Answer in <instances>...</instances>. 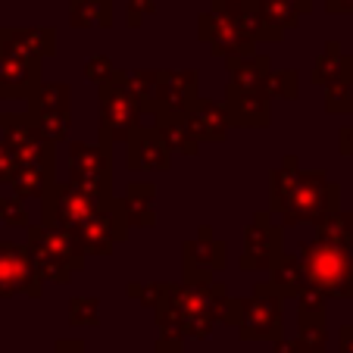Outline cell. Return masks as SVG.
Listing matches in <instances>:
<instances>
[{
    "label": "cell",
    "instance_id": "6da1fadb",
    "mask_svg": "<svg viewBox=\"0 0 353 353\" xmlns=\"http://www.w3.org/2000/svg\"><path fill=\"white\" fill-rule=\"evenodd\" d=\"M269 185V213L279 216L285 228L316 225L328 213L341 207V188L322 169H300L297 157H285L279 169H272Z\"/></svg>",
    "mask_w": 353,
    "mask_h": 353
},
{
    "label": "cell",
    "instance_id": "7a4b0ae2",
    "mask_svg": "<svg viewBox=\"0 0 353 353\" xmlns=\"http://www.w3.org/2000/svg\"><path fill=\"white\" fill-rule=\"evenodd\" d=\"M0 141L13 157V181L10 188L19 200H41L57 181V144L44 141L32 125L28 113L0 116Z\"/></svg>",
    "mask_w": 353,
    "mask_h": 353
},
{
    "label": "cell",
    "instance_id": "3957f363",
    "mask_svg": "<svg viewBox=\"0 0 353 353\" xmlns=\"http://www.w3.org/2000/svg\"><path fill=\"white\" fill-rule=\"evenodd\" d=\"M297 260L307 275V288H313L316 294H322L325 300L353 297V247L310 238L300 241Z\"/></svg>",
    "mask_w": 353,
    "mask_h": 353
},
{
    "label": "cell",
    "instance_id": "277c9868",
    "mask_svg": "<svg viewBox=\"0 0 353 353\" xmlns=\"http://www.w3.org/2000/svg\"><path fill=\"white\" fill-rule=\"evenodd\" d=\"M225 300H228L225 288L219 281H188L185 279L181 285H169L163 307L172 310L185 338H210L213 325L219 322Z\"/></svg>",
    "mask_w": 353,
    "mask_h": 353
},
{
    "label": "cell",
    "instance_id": "5b68a950",
    "mask_svg": "<svg viewBox=\"0 0 353 353\" xmlns=\"http://www.w3.org/2000/svg\"><path fill=\"white\" fill-rule=\"evenodd\" d=\"M28 254L38 269L41 281H57V285H69L75 272L85 269V250L79 241L60 225H28Z\"/></svg>",
    "mask_w": 353,
    "mask_h": 353
},
{
    "label": "cell",
    "instance_id": "8992f818",
    "mask_svg": "<svg viewBox=\"0 0 353 353\" xmlns=\"http://www.w3.org/2000/svg\"><path fill=\"white\" fill-rule=\"evenodd\" d=\"M281 307L285 297L269 281H260L254 288V297L225 300L219 319L238 328L244 341H275L281 338Z\"/></svg>",
    "mask_w": 353,
    "mask_h": 353
},
{
    "label": "cell",
    "instance_id": "52a82bcc",
    "mask_svg": "<svg viewBox=\"0 0 353 353\" xmlns=\"http://www.w3.org/2000/svg\"><path fill=\"white\" fill-rule=\"evenodd\" d=\"M97 88H100V144L113 150L116 144H125L141 128L144 107H141V100L134 97L132 85H128V72L116 69Z\"/></svg>",
    "mask_w": 353,
    "mask_h": 353
},
{
    "label": "cell",
    "instance_id": "ba28073f",
    "mask_svg": "<svg viewBox=\"0 0 353 353\" xmlns=\"http://www.w3.org/2000/svg\"><path fill=\"white\" fill-rule=\"evenodd\" d=\"M110 200L94 197V194L75 188L72 181H54L41 197V219H44V225H60L66 232H72L75 225L88 222L97 210L107 207Z\"/></svg>",
    "mask_w": 353,
    "mask_h": 353
},
{
    "label": "cell",
    "instance_id": "9c48e42d",
    "mask_svg": "<svg viewBox=\"0 0 353 353\" xmlns=\"http://www.w3.org/2000/svg\"><path fill=\"white\" fill-rule=\"evenodd\" d=\"M66 154H69V181L75 188L94 194L100 200L113 197V160H110V147L69 141Z\"/></svg>",
    "mask_w": 353,
    "mask_h": 353
},
{
    "label": "cell",
    "instance_id": "30bf717a",
    "mask_svg": "<svg viewBox=\"0 0 353 353\" xmlns=\"http://www.w3.org/2000/svg\"><path fill=\"white\" fill-rule=\"evenodd\" d=\"M69 85H44L41 81L34 94L26 100L28 103V119L38 128V134L50 144H60L69 138V125H72V113H69Z\"/></svg>",
    "mask_w": 353,
    "mask_h": 353
},
{
    "label": "cell",
    "instance_id": "8fae6325",
    "mask_svg": "<svg viewBox=\"0 0 353 353\" xmlns=\"http://www.w3.org/2000/svg\"><path fill=\"white\" fill-rule=\"evenodd\" d=\"M41 291H44V281L34 269L28 247L16 244V241H0V297L38 300Z\"/></svg>",
    "mask_w": 353,
    "mask_h": 353
},
{
    "label": "cell",
    "instance_id": "7c38bea8",
    "mask_svg": "<svg viewBox=\"0 0 353 353\" xmlns=\"http://www.w3.org/2000/svg\"><path fill=\"white\" fill-rule=\"evenodd\" d=\"M281 222H272V213H256L254 222L247 225L244 232V254H241L238 266L244 272H263V269H272V263L281 256V247H285V232H281Z\"/></svg>",
    "mask_w": 353,
    "mask_h": 353
},
{
    "label": "cell",
    "instance_id": "4fadbf2b",
    "mask_svg": "<svg viewBox=\"0 0 353 353\" xmlns=\"http://www.w3.org/2000/svg\"><path fill=\"white\" fill-rule=\"evenodd\" d=\"M197 38L216 57H250L256 50V41L244 32V26L234 16L216 13V10L197 16Z\"/></svg>",
    "mask_w": 353,
    "mask_h": 353
},
{
    "label": "cell",
    "instance_id": "5bb4252c",
    "mask_svg": "<svg viewBox=\"0 0 353 353\" xmlns=\"http://www.w3.org/2000/svg\"><path fill=\"white\" fill-rule=\"evenodd\" d=\"M225 269V244L213 238L207 225L194 241H185V279L188 281H213V275Z\"/></svg>",
    "mask_w": 353,
    "mask_h": 353
},
{
    "label": "cell",
    "instance_id": "9a60e30c",
    "mask_svg": "<svg viewBox=\"0 0 353 353\" xmlns=\"http://www.w3.org/2000/svg\"><path fill=\"white\" fill-rule=\"evenodd\" d=\"M41 85V60L0 50V97L3 100H28Z\"/></svg>",
    "mask_w": 353,
    "mask_h": 353
},
{
    "label": "cell",
    "instance_id": "2e32d148",
    "mask_svg": "<svg viewBox=\"0 0 353 353\" xmlns=\"http://www.w3.org/2000/svg\"><path fill=\"white\" fill-rule=\"evenodd\" d=\"M181 113H185L188 125H191V132L197 134V141L203 144V141H210V144H219V141H225L228 128H232V119H228V110L225 103H216V100L210 97H191L181 107Z\"/></svg>",
    "mask_w": 353,
    "mask_h": 353
},
{
    "label": "cell",
    "instance_id": "e0dca14e",
    "mask_svg": "<svg viewBox=\"0 0 353 353\" xmlns=\"http://www.w3.org/2000/svg\"><path fill=\"white\" fill-rule=\"evenodd\" d=\"M125 163L134 172H166L169 169V150L163 144V138L157 134V128H144L141 125L132 138L125 141Z\"/></svg>",
    "mask_w": 353,
    "mask_h": 353
},
{
    "label": "cell",
    "instance_id": "ac0fdd59",
    "mask_svg": "<svg viewBox=\"0 0 353 353\" xmlns=\"http://www.w3.org/2000/svg\"><path fill=\"white\" fill-rule=\"evenodd\" d=\"M0 50L28 57V60H44L57 50L54 28H0Z\"/></svg>",
    "mask_w": 353,
    "mask_h": 353
},
{
    "label": "cell",
    "instance_id": "d6986e66",
    "mask_svg": "<svg viewBox=\"0 0 353 353\" xmlns=\"http://www.w3.org/2000/svg\"><path fill=\"white\" fill-rule=\"evenodd\" d=\"M269 103H272V97L263 91H234V88H225V110L232 125L263 128L269 122Z\"/></svg>",
    "mask_w": 353,
    "mask_h": 353
},
{
    "label": "cell",
    "instance_id": "ffe728a7",
    "mask_svg": "<svg viewBox=\"0 0 353 353\" xmlns=\"http://www.w3.org/2000/svg\"><path fill=\"white\" fill-rule=\"evenodd\" d=\"M154 128H157V134L163 138V144H166L169 150H179V154H185V157H197L200 141H197V134L191 132V125H188V119H185L181 110H172V107L157 110Z\"/></svg>",
    "mask_w": 353,
    "mask_h": 353
},
{
    "label": "cell",
    "instance_id": "44dd1931",
    "mask_svg": "<svg viewBox=\"0 0 353 353\" xmlns=\"http://www.w3.org/2000/svg\"><path fill=\"white\" fill-rule=\"evenodd\" d=\"M310 81L319 88L328 85H353V57L341 50L338 41H328L325 50L316 57L310 69Z\"/></svg>",
    "mask_w": 353,
    "mask_h": 353
},
{
    "label": "cell",
    "instance_id": "7402d4cb",
    "mask_svg": "<svg viewBox=\"0 0 353 353\" xmlns=\"http://www.w3.org/2000/svg\"><path fill=\"white\" fill-rule=\"evenodd\" d=\"M228 88L234 91H263L269 94V60L266 57H225Z\"/></svg>",
    "mask_w": 353,
    "mask_h": 353
},
{
    "label": "cell",
    "instance_id": "603a6c76",
    "mask_svg": "<svg viewBox=\"0 0 353 353\" xmlns=\"http://www.w3.org/2000/svg\"><path fill=\"white\" fill-rule=\"evenodd\" d=\"M191 97H197V72L194 69H160V110H181Z\"/></svg>",
    "mask_w": 353,
    "mask_h": 353
},
{
    "label": "cell",
    "instance_id": "cb8c5ba5",
    "mask_svg": "<svg viewBox=\"0 0 353 353\" xmlns=\"http://www.w3.org/2000/svg\"><path fill=\"white\" fill-rule=\"evenodd\" d=\"M154 200H157V188L154 185H132L125 191V197L119 200V210L125 216L128 225H154L157 222V210H154Z\"/></svg>",
    "mask_w": 353,
    "mask_h": 353
},
{
    "label": "cell",
    "instance_id": "d4e9b609",
    "mask_svg": "<svg viewBox=\"0 0 353 353\" xmlns=\"http://www.w3.org/2000/svg\"><path fill=\"white\" fill-rule=\"evenodd\" d=\"M269 285L281 294V297H297L303 288H307V275H303V266H300L297 254H281L279 260L269 269Z\"/></svg>",
    "mask_w": 353,
    "mask_h": 353
},
{
    "label": "cell",
    "instance_id": "484cf974",
    "mask_svg": "<svg viewBox=\"0 0 353 353\" xmlns=\"http://www.w3.org/2000/svg\"><path fill=\"white\" fill-rule=\"evenodd\" d=\"M116 0H72L69 3V22L75 28H110L113 26Z\"/></svg>",
    "mask_w": 353,
    "mask_h": 353
},
{
    "label": "cell",
    "instance_id": "4316f807",
    "mask_svg": "<svg viewBox=\"0 0 353 353\" xmlns=\"http://www.w3.org/2000/svg\"><path fill=\"white\" fill-rule=\"evenodd\" d=\"M316 238L322 241H332V244H344V247H353V213L347 210H334L328 213L322 222H316Z\"/></svg>",
    "mask_w": 353,
    "mask_h": 353
},
{
    "label": "cell",
    "instance_id": "83f0119b",
    "mask_svg": "<svg viewBox=\"0 0 353 353\" xmlns=\"http://www.w3.org/2000/svg\"><path fill=\"white\" fill-rule=\"evenodd\" d=\"M254 10L272 28H279V32L297 26V19L303 16V10H300L297 3H291V0H254Z\"/></svg>",
    "mask_w": 353,
    "mask_h": 353
},
{
    "label": "cell",
    "instance_id": "f1b7e54d",
    "mask_svg": "<svg viewBox=\"0 0 353 353\" xmlns=\"http://www.w3.org/2000/svg\"><path fill=\"white\" fill-rule=\"evenodd\" d=\"M300 91V72L297 69H281V72H269V97L294 100Z\"/></svg>",
    "mask_w": 353,
    "mask_h": 353
},
{
    "label": "cell",
    "instance_id": "f546056e",
    "mask_svg": "<svg viewBox=\"0 0 353 353\" xmlns=\"http://www.w3.org/2000/svg\"><path fill=\"white\" fill-rule=\"evenodd\" d=\"M325 110L332 116L353 113V85H328L325 88Z\"/></svg>",
    "mask_w": 353,
    "mask_h": 353
},
{
    "label": "cell",
    "instance_id": "4dcf8cb0",
    "mask_svg": "<svg viewBox=\"0 0 353 353\" xmlns=\"http://www.w3.org/2000/svg\"><path fill=\"white\" fill-rule=\"evenodd\" d=\"M100 319V303L94 297H72L69 303V322L72 325H97Z\"/></svg>",
    "mask_w": 353,
    "mask_h": 353
},
{
    "label": "cell",
    "instance_id": "1f68e13d",
    "mask_svg": "<svg viewBox=\"0 0 353 353\" xmlns=\"http://www.w3.org/2000/svg\"><path fill=\"white\" fill-rule=\"evenodd\" d=\"M125 294H132L134 300H138L141 307H150V310H157L166 300V294H169V285H154V281H147V285H128L125 288Z\"/></svg>",
    "mask_w": 353,
    "mask_h": 353
},
{
    "label": "cell",
    "instance_id": "d6a6232c",
    "mask_svg": "<svg viewBox=\"0 0 353 353\" xmlns=\"http://www.w3.org/2000/svg\"><path fill=\"white\" fill-rule=\"evenodd\" d=\"M0 219L7 225H16V228H26L28 225V213H26V203L19 197H0Z\"/></svg>",
    "mask_w": 353,
    "mask_h": 353
},
{
    "label": "cell",
    "instance_id": "836d02e7",
    "mask_svg": "<svg viewBox=\"0 0 353 353\" xmlns=\"http://www.w3.org/2000/svg\"><path fill=\"white\" fill-rule=\"evenodd\" d=\"M113 72H116V66L110 57H94V60H88V66H85V79H91L94 85H103Z\"/></svg>",
    "mask_w": 353,
    "mask_h": 353
},
{
    "label": "cell",
    "instance_id": "e575fe53",
    "mask_svg": "<svg viewBox=\"0 0 353 353\" xmlns=\"http://www.w3.org/2000/svg\"><path fill=\"white\" fill-rule=\"evenodd\" d=\"M125 7H128L125 19H128V26L134 28L144 22V16H150L157 10V0H125Z\"/></svg>",
    "mask_w": 353,
    "mask_h": 353
},
{
    "label": "cell",
    "instance_id": "d590c367",
    "mask_svg": "<svg viewBox=\"0 0 353 353\" xmlns=\"http://www.w3.org/2000/svg\"><path fill=\"white\" fill-rule=\"evenodd\" d=\"M250 7H254V0H213V7H210V10L225 13V16H234V19H238V16L247 13Z\"/></svg>",
    "mask_w": 353,
    "mask_h": 353
},
{
    "label": "cell",
    "instance_id": "8d00e7d4",
    "mask_svg": "<svg viewBox=\"0 0 353 353\" xmlns=\"http://www.w3.org/2000/svg\"><path fill=\"white\" fill-rule=\"evenodd\" d=\"M10 181H13V157H10V150L0 141V188L10 185Z\"/></svg>",
    "mask_w": 353,
    "mask_h": 353
},
{
    "label": "cell",
    "instance_id": "74e56055",
    "mask_svg": "<svg viewBox=\"0 0 353 353\" xmlns=\"http://www.w3.org/2000/svg\"><path fill=\"white\" fill-rule=\"evenodd\" d=\"M338 147H341V154L350 157V160H353V128H341V134H338Z\"/></svg>",
    "mask_w": 353,
    "mask_h": 353
},
{
    "label": "cell",
    "instance_id": "f35d334b",
    "mask_svg": "<svg viewBox=\"0 0 353 353\" xmlns=\"http://www.w3.org/2000/svg\"><path fill=\"white\" fill-rule=\"evenodd\" d=\"M338 353H353V325H344L338 334Z\"/></svg>",
    "mask_w": 353,
    "mask_h": 353
},
{
    "label": "cell",
    "instance_id": "ab89813d",
    "mask_svg": "<svg viewBox=\"0 0 353 353\" xmlns=\"http://www.w3.org/2000/svg\"><path fill=\"white\" fill-rule=\"evenodd\" d=\"M57 353H88V350H85V344H81V341L63 338V341H57Z\"/></svg>",
    "mask_w": 353,
    "mask_h": 353
},
{
    "label": "cell",
    "instance_id": "60d3db41",
    "mask_svg": "<svg viewBox=\"0 0 353 353\" xmlns=\"http://www.w3.org/2000/svg\"><path fill=\"white\" fill-rule=\"evenodd\" d=\"M328 13H353V0H319Z\"/></svg>",
    "mask_w": 353,
    "mask_h": 353
},
{
    "label": "cell",
    "instance_id": "b9f144b4",
    "mask_svg": "<svg viewBox=\"0 0 353 353\" xmlns=\"http://www.w3.org/2000/svg\"><path fill=\"white\" fill-rule=\"evenodd\" d=\"M272 353H300V347H297V341L275 338V341H272Z\"/></svg>",
    "mask_w": 353,
    "mask_h": 353
},
{
    "label": "cell",
    "instance_id": "7bdbcfd3",
    "mask_svg": "<svg viewBox=\"0 0 353 353\" xmlns=\"http://www.w3.org/2000/svg\"><path fill=\"white\" fill-rule=\"evenodd\" d=\"M291 3H297V7L303 10V16H307L310 10H313V3H316V0H291Z\"/></svg>",
    "mask_w": 353,
    "mask_h": 353
}]
</instances>
